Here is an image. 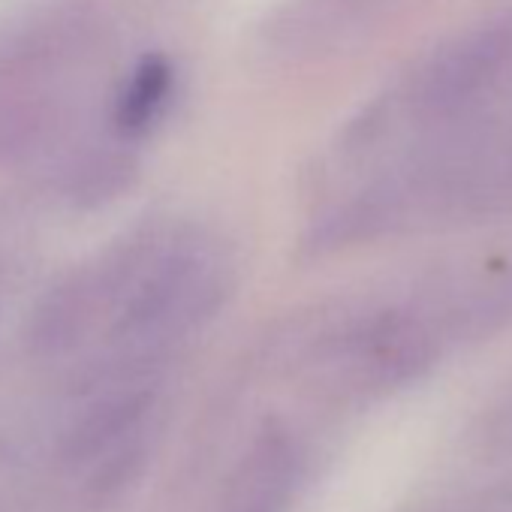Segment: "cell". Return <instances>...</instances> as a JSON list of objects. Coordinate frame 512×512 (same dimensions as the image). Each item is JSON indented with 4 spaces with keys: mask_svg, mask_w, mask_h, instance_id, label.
I'll return each instance as SVG.
<instances>
[{
    "mask_svg": "<svg viewBox=\"0 0 512 512\" xmlns=\"http://www.w3.org/2000/svg\"><path fill=\"white\" fill-rule=\"evenodd\" d=\"M512 76V13L488 19L419 61L374 97L341 136V154H371L389 136L413 130L446 139L467 130Z\"/></svg>",
    "mask_w": 512,
    "mask_h": 512,
    "instance_id": "cell-1",
    "label": "cell"
},
{
    "mask_svg": "<svg viewBox=\"0 0 512 512\" xmlns=\"http://www.w3.org/2000/svg\"><path fill=\"white\" fill-rule=\"evenodd\" d=\"M395 0H287L266 28V43L287 55H317L380 19Z\"/></svg>",
    "mask_w": 512,
    "mask_h": 512,
    "instance_id": "cell-2",
    "label": "cell"
},
{
    "mask_svg": "<svg viewBox=\"0 0 512 512\" xmlns=\"http://www.w3.org/2000/svg\"><path fill=\"white\" fill-rule=\"evenodd\" d=\"M172 91H175V67L169 64V58L163 55L145 58L133 70L118 100V112H115L118 130L130 139L154 130L172 100Z\"/></svg>",
    "mask_w": 512,
    "mask_h": 512,
    "instance_id": "cell-3",
    "label": "cell"
}]
</instances>
